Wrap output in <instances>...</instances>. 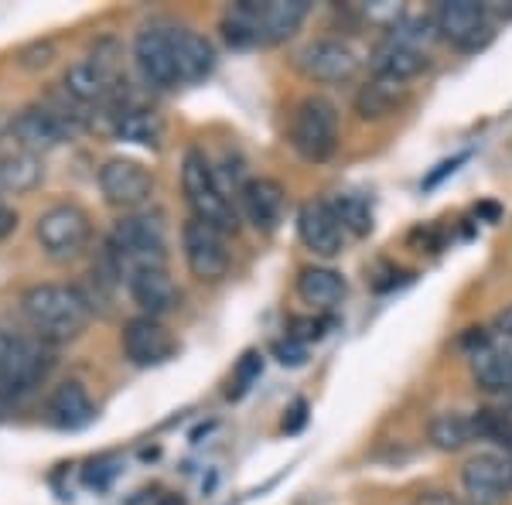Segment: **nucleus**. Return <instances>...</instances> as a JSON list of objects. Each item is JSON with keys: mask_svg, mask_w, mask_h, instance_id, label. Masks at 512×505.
<instances>
[{"mask_svg": "<svg viewBox=\"0 0 512 505\" xmlns=\"http://www.w3.org/2000/svg\"><path fill=\"white\" fill-rule=\"evenodd\" d=\"M21 311L28 325L35 328L41 342H72L86 331L93 318V304L79 287L65 284H38L21 294Z\"/></svg>", "mask_w": 512, "mask_h": 505, "instance_id": "f257e3e1", "label": "nucleus"}, {"mask_svg": "<svg viewBox=\"0 0 512 505\" xmlns=\"http://www.w3.org/2000/svg\"><path fill=\"white\" fill-rule=\"evenodd\" d=\"M181 188H185V202L192 209V219L212 226L216 233H236L239 229V209L219 192L216 175H212V164L205 161L202 151H188L185 154V168H181Z\"/></svg>", "mask_w": 512, "mask_h": 505, "instance_id": "f03ea898", "label": "nucleus"}, {"mask_svg": "<svg viewBox=\"0 0 512 505\" xmlns=\"http://www.w3.org/2000/svg\"><path fill=\"white\" fill-rule=\"evenodd\" d=\"M106 250L113 253L123 277L137 270H164V260H168L164 226L151 215H123L106 239Z\"/></svg>", "mask_w": 512, "mask_h": 505, "instance_id": "7ed1b4c3", "label": "nucleus"}, {"mask_svg": "<svg viewBox=\"0 0 512 505\" xmlns=\"http://www.w3.org/2000/svg\"><path fill=\"white\" fill-rule=\"evenodd\" d=\"M48 369H52L48 342L0 328V393H31L48 376Z\"/></svg>", "mask_w": 512, "mask_h": 505, "instance_id": "20e7f679", "label": "nucleus"}, {"mask_svg": "<svg viewBox=\"0 0 512 505\" xmlns=\"http://www.w3.org/2000/svg\"><path fill=\"white\" fill-rule=\"evenodd\" d=\"M291 147L304 161L321 164L338 147V110L325 96H304L291 117Z\"/></svg>", "mask_w": 512, "mask_h": 505, "instance_id": "39448f33", "label": "nucleus"}, {"mask_svg": "<svg viewBox=\"0 0 512 505\" xmlns=\"http://www.w3.org/2000/svg\"><path fill=\"white\" fill-rule=\"evenodd\" d=\"M38 243L52 260H76V256L86 250L89 243V215L79 209V205H55L38 219L35 226Z\"/></svg>", "mask_w": 512, "mask_h": 505, "instance_id": "423d86ee", "label": "nucleus"}, {"mask_svg": "<svg viewBox=\"0 0 512 505\" xmlns=\"http://www.w3.org/2000/svg\"><path fill=\"white\" fill-rule=\"evenodd\" d=\"M79 123L72 117H65V110H59V106H24V110L14 117L11 130L14 137H18V144L24 147V151L31 154H41V151H52V147H59L62 140H69L72 134H76Z\"/></svg>", "mask_w": 512, "mask_h": 505, "instance_id": "0eeeda50", "label": "nucleus"}, {"mask_svg": "<svg viewBox=\"0 0 512 505\" xmlns=\"http://www.w3.org/2000/svg\"><path fill=\"white\" fill-rule=\"evenodd\" d=\"M461 485L472 505H502L512 492V458L499 451H485L461 471Z\"/></svg>", "mask_w": 512, "mask_h": 505, "instance_id": "6e6552de", "label": "nucleus"}, {"mask_svg": "<svg viewBox=\"0 0 512 505\" xmlns=\"http://www.w3.org/2000/svg\"><path fill=\"white\" fill-rule=\"evenodd\" d=\"M181 250H185V263L188 270L195 273L198 280H222L229 270V250L222 233H216L212 226L198 219H188L185 229H181Z\"/></svg>", "mask_w": 512, "mask_h": 505, "instance_id": "1a4fd4ad", "label": "nucleus"}, {"mask_svg": "<svg viewBox=\"0 0 512 505\" xmlns=\"http://www.w3.org/2000/svg\"><path fill=\"white\" fill-rule=\"evenodd\" d=\"M99 192L117 209H137L154 192V178L144 164L130 161V157H113L99 168Z\"/></svg>", "mask_w": 512, "mask_h": 505, "instance_id": "9d476101", "label": "nucleus"}, {"mask_svg": "<svg viewBox=\"0 0 512 505\" xmlns=\"http://www.w3.org/2000/svg\"><path fill=\"white\" fill-rule=\"evenodd\" d=\"M437 35L448 38L454 48L475 52L492 38L489 24H485V4L478 0H444L437 7Z\"/></svg>", "mask_w": 512, "mask_h": 505, "instance_id": "9b49d317", "label": "nucleus"}, {"mask_svg": "<svg viewBox=\"0 0 512 505\" xmlns=\"http://www.w3.org/2000/svg\"><path fill=\"white\" fill-rule=\"evenodd\" d=\"M297 69L311 82H349L359 72V55L345 41L321 38L297 52Z\"/></svg>", "mask_w": 512, "mask_h": 505, "instance_id": "f8f14e48", "label": "nucleus"}, {"mask_svg": "<svg viewBox=\"0 0 512 505\" xmlns=\"http://www.w3.org/2000/svg\"><path fill=\"white\" fill-rule=\"evenodd\" d=\"M297 236L311 253L325 256V260L338 256L345 246V229L338 222L332 202H325V198H311L297 209Z\"/></svg>", "mask_w": 512, "mask_h": 505, "instance_id": "ddd939ff", "label": "nucleus"}, {"mask_svg": "<svg viewBox=\"0 0 512 505\" xmlns=\"http://www.w3.org/2000/svg\"><path fill=\"white\" fill-rule=\"evenodd\" d=\"M123 352L134 366H161L175 355V338L158 318L140 314V318H130L123 325Z\"/></svg>", "mask_w": 512, "mask_h": 505, "instance_id": "4468645a", "label": "nucleus"}, {"mask_svg": "<svg viewBox=\"0 0 512 505\" xmlns=\"http://www.w3.org/2000/svg\"><path fill=\"white\" fill-rule=\"evenodd\" d=\"M134 59L144 72V79L158 89L178 86L175 69V48H171V31L164 28H144L134 41Z\"/></svg>", "mask_w": 512, "mask_h": 505, "instance_id": "2eb2a0df", "label": "nucleus"}, {"mask_svg": "<svg viewBox=\"0 0 512 505\" xmlns=\"http://www.w3.org/2000/svg\"><path fill=\"white\" fill-rule=\"evenodd\" d=\"M284 202H287V195H284V188H280V181L274 178H250L236 198L239 215H243L246 222H253L256 233H274L280 215H284Z\"/></svg>", "mask_w": 512, "mask_h": 505, "instance_id": "dca6fc26", "label": "nucleus"}, {"mask_svg": "<svg viewBox=\"0 0 512 505\" xmlns=\"http://www.w3.org/2000/svg\"><path fill=\"white\" fill-rule=\"evenodd\" d=\"M308 11H311L308 0H253L260 45H280V41H287L304 24Z\"/></svg>", "mask_w": 512, "mask_h": 505, "instance_id": "f3484780", "label": "nucleus"}, {"mask_svg": "<svg viewBox=\"0 0 512 505\" xmlns=\"http://www.w3.org/2000/svg\"><path fill=\"white\" fill-rule=\"evenodd\" d=\"M62 89L69 99H76L82 106H106L120 89V76H110L106 69H99L93 59L72 62L62 76Z\"/></svg>", "mask_w": 512, "mask_h": 505, "instance_id": "a211bd4d", "label": "nucleus"}, {"mask_svg": "<svg viewBox=\"0 0 512 505\" xmlns=\"http://www.w3.org/2000/svg\"><path fill=\"white\" fill-rule=\"evenodd\" d=\"M171 48H175L178 82H198L216 69V45L205 35L188 28H171Z\"/></svg>", "mask_w": 512, "mask_h": 505, "instance_id": "6ab92c4d", "label": "nucleus"}, {"mask_svg": "<svg viewBox=\"0 0 512 505\" xmlns=\"http://www.w3.org/2000/svg\"><path fill=\"white\" fill-rule=\"evenodd\" d=\"M127 291L134 304L147 318H161V314L178 308V287L168 277V270H137L127 277Z\"/></svg>", "mask_w": 512, "mask_h": 505, "instance_id": "aec40b11", "label": "nucleus"}, {"mask_svg": "<svg viewBox=\"0 0 512 505\" xmlns=\"http://www.w3.org/2000/svg\"><path fill=\"white\" fill-rule=\"evenodd\" d=\"M369 62H373V76H390V79L407 82L427 69V52H420V48L407 45V41L386 35L373 48V59Z\"/></svg>", "mask_w": 512, "mask_h": 505, "instance_id": "412c9836", "label": "nucleus"}, {"mask_svg": "<svg viewBox=\"0 0 512 505\" xmlns=\"http://www.w3.org/2000/svg\"><path fill=\"white\" fill-rule=\"evenodd\" d=\"M407 96H410L407 82L390 79V76H373L355 93V113H359L362 120H383L400 110V106L407 103Z\"/></svg>", "mask_w": 512, "mask_h": 505, "instance_id": "4be33fe9", "label": "nucleus"}, {"mask_svg": "<svg viewBox=\"0 0 512 505\" xmlns=\"http://www.w3.org/2000/svg\"><path fill=\"white\" fill-rule=\"evenodd\" d=\"M93 417H96L93 400H89L86 386L76 383V379L62 383L52 396H48V420H52L59 430H79Z\"/></svg>", "mask_w": 512, "mask_h": 505, "instance_id": "5701e85b", "label": "nucleus"}, {"mask_svg": "<svg viewBox=\"0 0 512 505\" xmlns=\"http://www.w3.org/2000/svg\"><path fill=\"white\" fill-rule=\"evenodd\" d=\"M472 376L485 393H512V359L499 349L495 338L472 349Z\"/></svg>", "mask_w": 512, "mask_h": 505, "instance_id": "b1692460", "label": "nucleus"}, {"mask_svg": "<svg viewBox=\"0 0 512 505\" xmlns=\"http://www.w3.org/2000/svg\"><path fill=\"white\" fill-rule=\"evenodd\" d=\"M345 291H349L345 277L328 267H304L297 273V297L318 311H328V308H335V304H342Z\"/></svg>", "mask_w": 512, "mask_h": 505, "instance_id": "393cba45", "label": "nucleus"}, {"mask_svg": "<svg viewBox=\"0 0 512 505\" xmlns=\"http://www.w3.org/2000/svg\"><path fill=\"white\" fill-rule=\"evenodd\" d=\"M41 178H45V164L38 154L24 151V147L0 154V192H35Z\"/></svg>", "mask_w": 512, "mask_h": 505, "instance_id": "a878e982", "label": "nucleus"}, {"mask_svg": "<svg viewBox=\"0 0 512 505\" xmlns=\"http://www.w3.org/2000/svg\"><path fill=\"white\" fill-rule=\"evenodd\" d=\"M113 134L120 140H130V144L161 147L164 123L154 110H120L113 113Z\"/></svg>", "mask_w": 512, "mask_h": 505, "instance_id": "bb28decb", "label": "nucleus"}, {"mask_svg": "<svg viewBox=\"0 0 512 505\" xmlns=\"http://www.w3.org/2000/svg\"><path fill=\"white\" fill-rule=\"evenodd\" d=\"M427 437H431L437 451L454 454L475 441V424L472 417H461V413H437L431 427H427Z\"/></svg>", "mask_w": 512, "mask_h": 505, "instance_id": "cd10ccee", "label": "nucleus"}, {"mask_svg": "<svg viewBox=\"0 0 512 505\" xmlns=\"http://www.w3.org/2000/svg\"><path fill=\"white\" fill-rule=\"evenodd\" d=\"M222 38H226L233 48H253V45H260V35H256L253 0H239V4H233L226 14H222Z\"/></svg>", "mask_w": 512, "mask_h": 505, "instance_id": "c85d7f7f", "label": "nucleus"}, {"mask_svg": "<svg viewBox=\"0 0 512 505\" xmlns=\"http://www.w3.org/2000/svg\"><path fill=\"white\" fill-rule=\"evenodd\" d=\"M332 209L342 222V229H349L352 236H369L373 233V209L362 195H338Z\"/></svg>", "mask_w": 512, "mask_h": 505, "instance_id": "c756f323", "label": "nucleus"}, {"mask_svg": "<svg viewBox=\"0 0 512 505\" xmlns=\"http://www.w3.org/2000/svg\"><path fill=\"white\" fill-rule=\"evenodd\" d=\"M260 372H263V359H260V352H246L243 359H239V366L233 372V386H229V400H239V396L250 389L256 379H260Z\"/></svg>", "mask_w": 512, "mask_h": 505, "instance_id": "7c9ffc66", "label": "nucleus"}, {"mask_svg": "<svg viewBox=\"0 0 512 505\" xmlns=\"http://www.w3.org/2000/svg\"><path fill=\"white\" fill-rule=\"evenodd\" d=\"M355 11L362 14L369 24H379V28H396L403 21V7L393 4V0H376V4H359Z\"/></svg>", "mask_w": 512, "mask_h": 505, "instance_id": "2f4dec72", "label": "nucleus"}, {"mask_svg": "<svg viewBox=\"0 0 512 505\" xmlns=\"http://www.w3.org/2000/svg\"><path fill=\"white\" fill-rule=\"evenodd\" d=\"M270 352H274V359L280 362V366H291V369H297V366H304V362H308V345L297 342V338H291V335L277 338V342L270 345Z\"/></svg>", "mask_w": 512, "mask_h": 505, "instance_id": "473e14b6", "label": "nucleus"}, {"mask_svg": "<svg viewBox=\"0 0 512 505\" xmlns=\"http://www.w3.org/2000/svg\"><path fill=\"white\" fill-rule=\"evenodd\" d=\"M328 328H332V321H321V318H291V331H287V335L308 345V342H321V338L328 335Z\"/></svg>", "mask_w": 512, "mask_h": 505, "instance_id": "72a5a7b5", "label": "nucleus"}, {"mask_svg": "<svg viewBox=\"0 0 512 505\" xmlns=\"http://www.w3.org/2000/svg\"><path fill=\"white\" fill-rule=\"evenodd\" d=\"M55 59V45L52 41H35V45H28L21 52V65L24 69H41V65H48Z\"/></svg>", "mask_w": 512, "mask_h": 505, "instance_id": "f704fd0d", "label": "nucleus"}, {"mask_svg": "<svg viewBox=\"0 0 512 505\" xmlns=\"http://www.w3.org/2000/svg\"><path fill=\"white\" fill-rule=\"evenodd\" d=\"M113 475H117V461H113V458H99V461H93V465L86 468V485L106 488Z\"/></svg>", "mask_w": 512, "mask_h": 505, "instance_id": "c9c22d12", "label": "nucleus"}, {"mask_svg": "<svg viewBox=\"0 0 512 505\" xmlns=\"http://www.w3.org/2000/svg\"><path fill=\"white\" fill-rule=\"evenodd\" d=\"M304 420H308V403L297 400L291 407V420H284V430H291V434H294V430H301Z\"/></svg>", "mask_w": 512, "mask_h": 505, "instance_id": "e433bc0d", "label": "nucleus"}, {"mask_svg": "<svg viewBox=\"0 0 512 505\" xmlns=\"http://www.w3.org/2000/svg\"><path fill=\"white\" fill-rule=\"evenodd\" d=\"M417 505H465V502L451 492H427V495H420Z\"/></svg>", "mask_w": 512, "mask_h": 505, "instance_id": "4c0bfd02", "label": "nucleus"}, {"mask_svg": "<svg viewBox=\"0 0 512 505\" xmlns=\"http://www.w3.org/2000/svg\"><path fill=\"white\" fill-rule=\"evenodd\" d=\"M465 157H468V154H458V157H454V161H444V164H441V168H437V171H434V175H431V178H427V181H424V188H434V185H437V181H441L444 175H454V168H458V164H461V161H465Z\"/></svg>", "mask_w": 512, "mask_h": 505, "instance_id": "58836bf2", "label": "nucleus"}, {"mask_svg": "<svg viewBox=\"0 0 512 505\" xmlns=\"http://www.w3.org/2000/svg\"><path fill=\"white\" fill-rule=\"evenodd\" d=\"M495 338H512V304L506 311H499V318H495Z\"/></svg>", "mask_w": 512, "mask_h": 505, "instance_id": "ea45409f", "label": "nucleus"}, {"mask_svg": "<svg viewBox=\"0 0 512 505\" xmlns=\"http://www.w3.org/2000/svg\"><path fill=\"white\" fill-rule=\"evenodd\" d=\"M14 226H18V212L7 209V205H0V239L11 236V233H14Z\"/></svg>", "mask_w": 512, "mask_h": 505, "instance_id": "a19ab883", "label": "nucleus"}, {"mask_svg": "<svg viewBox=\"0 0 512 505\" xmlns=\"http://www.w3.org/2000/svg\"><path fill=\"white\" fill-rule=\"evenodd\" d=\"M492 338H495V335H492ZM495 342H499V349L512 359V338H495Z\"/></svg>", "mask_w": 512, "mask_h": 505, "instance_id": "79ce46f5", "label": "nucleus"}, {"mask_svg": "<svg viewBox=\"0 0 512 505\" xmlns=\"http://www.w3.org/2000/svg\"><path fill=\"white\" fill-rule=\"evenodd\" d=\"M499 413H502V420H506V427L512 430V403H509V407H502Z\"/></svg>", "mask_w": 512, "mask_h": 505, "instance_id": "37998d69", "label": "nucleus"}, {"mask_svg": "<svg viewBox=\"0 0 512 505\" xmlns=\"http://www.w3.org/2000/svg\"><path fill=\"white\" fill-rule=\"evenodd\" d=\"M158 505H185V502H181L178 495H164V499H161Z\"/></svg>", "mask_w": 512, "mask_h": 505, "instance_id": "c03bdc74", "label": "nucleus"}]
</instances>
